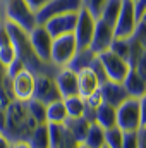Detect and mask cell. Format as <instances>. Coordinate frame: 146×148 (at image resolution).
Instances as JSON below:
<instances>
[{
    "mask_svg": "<svg viewBox=\"0 0 146 148\" xmlns=\"http://www.w3.org/2000/svg\"><path fill=\"white\" fill-rule=\"evenodd\" d=\"M65 103V110L69 119H77V117H83L84 109H86V103L81 97H71V98H65L64 100Z\"/></svg>",
    "mask_w": 146,
    "mask_h": 148,
    "instance_id": "26",
    "label": "cell"
},
{
    "mask_svg": "<svg viewBox=\"0 0 146 148\" xmlns=\"http://www.w3.org/2000/svg\"><path fill=\"white\" fill-rule=\"evenodd\" d=\"M29 41H31V47L35 48V52L38 53V57L50 64V53H52V43H53V38L50 36V33L46 31V28L43 24H36L29 33Z\"/></svg>",
    "mask_w": 146,
    "mask_h": 148,
    "instance_id": "12",
    "label": "cell"
},
{
    "mask_svg": "<svg viewBox=\"0 0 146 148\" xmlns=\"http://www.w3.org/2000/svg\"><path fill=\"white\" fill-rule=\"evenodd\" d=\"M24 69H26V67H24V64L16 57V59L10 62V66H7V76H9V77H14L16 74H19L21 71H24Z\"/></svg>",
    "mask_w": 146,
    "mask_h": 148,
    "instance_id": "35",
    "label": "cell"
},
{
    "mask_svg": "<svg viewBox=\"0 0 146 148\" xmlns=\"http://www.w3.org/2000/svg\"><path fill=\"white\" fill-rule=\"evenodd\" d=\"M141 19H145V21H146V12H145V16H143V17H141Z\"/></svg>",
    "mask_w": 146,
    "mask_h": 148,
    "instance_id": "48",
    "label": "cell"
},
{
    "mask_svg": "<svg viewBox=\"0 0 146 148\" xmlns=\"http://www.w3.org/2000/svg\"><path fill=\"white\" fill-rule=\"evenodd\" d=\"M84 102H86V107H89V109H95V110H96V109H98L102 103H105V102H103V97H102V91H100V90H98V91H95L93 95H89V97H88Z\"/></svg>",
    "mask_w": 146,
    "mask_h": 148,
    "instance_id": "32",
    "label": "cell"
},
{
    "mask_svg": "<svg viewBox=\"0 0 146 148\" xmlns=\"http://www.w3.org/2000/svg\"><path fill=\"white\" fill-rule=\"evenodd\" d=\"M76 23H77V12L52 17L43 26L46 28V31L50 33L52 38H59V36H64V35H72L74 29H76Z\"/></svg>",
    "mask_w": 146,
    "mask_h": 148,
    "instance_id": "14",
    "label": "cell"
},
{
    "mask_svg": "<svg viewBox=\"0 0 146 148\" xmlns=\"http://www.w3.org/2000/svg\"><path fill=\"white\" fill-rule=\"evenodd\" d=\"M7 45H12V41H10V35L7 31L5 24H2L0 26V47H7Z\"/></svg>",
    "mask_w": 146,
    "mask_h": 148,
    "instance_id": "37",
    "label": "cell"
},
{
    "mask_svg": "<svg viewBox=\"0 0 146 148\" xmlns=\"http://www.w3.org/2000/svg\"><path fill=\"white\" fill-rule=\"evenodd\" d=\"M105 3H107V0H83V9L88 10L95 19H98Z\"/></svg>",
    "mask_w": 146,
    "mask_h": 148,
    "instance_id": "30",
    "label": "cell"
},
{
    "mask_svg": "<svg viewBox=\"0 0 146 148\" xmlns=\"http://www.w3.org/2000/svg\"><path fill=\"white\" fill-rule=\"evenodd\" d=\"M83 145H86L88 148H105V129L96 122L91 124Z\"/></svg>",
    "mask_w": 146,
    "mask_h": 148,
    "instance_id": "23",
    "label": "cell"
},
{
    "mask_svg": "<svg viewBox=\"0 0 146 148\" xmlns=\"http://www.w3.org/2000/svg\"><path fill=\"white\" fill-rule=\"evenodd\" d=\"M36 126L38 124L29 115L24 102L14 100L12 103L7 105V109H5V127H3L2 134H5L12 145L19 143V141H28V138L31 136V133L35 131Z\"/></svg>",
    "mask_w": 146,
    "mask_h": 148,
    "instance_id": "2",
    "label": "cell"
},
{
    "mask_svg": "<svg viewBox=\"0 0 146 148\" xmlns=\"http://www.w3.org/2000/svg\"><path fill=\"white\" fill-rule=\"evenodd\" d=\"M134 5H136V17H138V21H139L146 12V0H138Z\"/></svg>",
    "mask_w": 146,
    "mask_h": 148,
    "instance_id": "40",
    "label": "cell"
},
{
    "mask_svg": "<svg viewBox=\"0 0 146 148\" xmlns=\"http://www.w3.org/2000/svg\"><path fill=\"white\" fill-rule=\"evenodd\" d=\"M139 110H141V126H146V95L139 98Z\"/></svg>",
    "mask_w": 146,
    "mask_h": 148,
    "instance_id": "41",
    "label": "cell"
},
{
    "mask_svg": "<svg viewBox=\"0 0 146 148\" xmlns=\"http://www.w3.org/2000/svg\"><path fill=\"white\" fill-rule=\"evenodd\" d=\"M81 9H83V0H48L45 7H41L36 12V23L45 24L52 17L62 14H76Z\"/></svg>",
    "mask_w": 146,
    "mask_h": 148,
    "instance_id": "7",
    "label": "cell"
},
{
    "mask_svg": "<svg viewBox=\"0 0 146 148\" xmlns=\"http://www.w3.org/2000/svg\"><path fill=\"white\" fill-rule=\"evenodd\" d=\"M122 140H124V133L117 126L105 131V147L107 148H122Z\"/></svg>",
    "mask_w": 146,
    "mask_h": 148,
    "instance_id": "29",
    "label": "cell"
},
{
    "mask_svg": "<svg viewBox=\"0 0 146 148\" xmlns=\"http://www.w3.org/2000/svg\"><path fill=\"white\" fill-rule=\"evenodd\" d=\"M115 40L113 35V26L105 23L103 19H96V24H95V33H93V40H91V45H89V50L96 55L103 53L110 50L112 43Z\"/></svg>",
    "mask_w": 146,
    "mask_h": 148,
    "instance_id": "11",
    "label": "cell"
},
{
    "mask_svg": "<svg viewBox=\"0 0 146 148\" xmlns=\"http://www.w3.org/2000/svg\"><path fill=\"white\" fill-rule=\"evenodd\" d=\"M53 79H55V84L59 88L62 100L77 97V74L74 71L67 69V67L57 69V73L53 74Z\"/></svg>",
    "mask_w": 146,
    "mask_h": 148,
    "instance_id": "15",
    "label": "cell"
},
{
    "mask_svg": "<svg viewBox=\"0 0 146 148\" xmlns=\"http://www.w3.org/2000/svg\"><path fill=\"white\" fill-rule=\"evenodd\" d=\"M77 148H88V147H86V145H79Z\"/></svg>",
    "mask_w": 146,
    "mask_h": 148,
    "instance_id": "47",
    "label": "cell"
},
{
    "mask_svg": "<svg viewBox=\"0 0 146 148\" xmlns=\"http://www.w3.org/2000/svg\"><path fill=\"white\" fill-rule=\"evenodd\" d=\"M12 148H31V147H29L28 141H19V143H14Z\"/></svg>",
    "mask_w": 146,
    "mask_h": 148,
    "instance_id": "45",
    "label": "cell"
},
{
    "mask_svg": "<svg viewBox=\"0 0 146 148\" xmlns=\"http://www.w3.org/2000/svg\"><path fill=\"white\" fill-rule=\"evenodd\" d=\"M95 122L98 126H102L105 131L115 127L117 126V109L108 105V103H102L96 109V121Z\"/></svg>",
    "mask_w": 146,
    "mask_h": 148,
    "instance_id": "20",
    "label": "cell"
},
{
    "mask_svg": "<svg viewBox=\"0 0 146 148\" xmlns=\"http://www.w3.org/2000/svg\"><path fill=\"white\" fill-rule=\"evenodd\" d=\"M16 50L12 45H7V47H0V64L7 69V66H10V62L16 59Z\"/></svg>",
    "mask_w": 146,
    "mask_h": 148,
    "instance_id": "31",
    "label": "cell"
},
{
    "mask_svg": "<svg viewBox=\"0 0 146 148\" xmlns=\"http://www.w3.org/2000/svg\"><path fill=\"white\" fill-rule=\"evenodd\" d=\"M105 148H107V147H105Z\"/></svg>",
    "mask_w": 146,
    "mask_h": 148,
    "instance_id": "50",
    "label": "cell"
},
{
    "mask_svg": "<svg viewBox=\"0 0 146 148\" xmlns=\"http://www.w3.org/2000/svg\"><path fill=\"white\" fill-rule=\"evenodd\" d=\"M3 17L7 23H12L29 33L36 26V14L29 9L26 0H0Z\"/></svg>",
    "mask_w": 146,
    "mask_h": 148,
    "instance_id": "3",
    "label": "cell"
},
{
    "mask_svg": "<svg viewBox=\"0 0 146 148\" xmlns=\"http://www.w3.org/2000/svg\"><path fill=\"white\" fill-rule=\"evenodd\" d=\"M117 127L122 133H134L141 127V110L139 100L127 98L117 107Z\"/></svg>",
    "mask_w": 146,
    "mask_h": 148,
    "instance_id": "5",
    "label": "cell"
},
{
    "mask_svg": "<svg viewBox=\"0 0 146 148\" xmlns=\"http://www.w3.org/2000/svg\"><path fill=\"white\" fill-rule=\"evenodd\" d=\"M95 24L96 19L84 9H81L77 12V23H76V29H74V38L77 43V48H89L91 40H93V33H95Z\"/></svg>",
    "mask_w": 146,
    "mask_h": 148,
    "instance_id": "10",
    "label": "cell"
},
{
    "mask_svg": "<svg viewBox=\"0 0 146 148\" xmlns=\"http://www.w3.org/2000/svg\"><path fill=\"white\" fill-rule=\"evenodd\" d=\"M122 148H138V134L134 133H124Z\"/></svg>",
    "mask_w": 146,
    "mask_h": 148,
    "instance_id": "36",
    "label": "cell"
},
{
    "mask_svg": "<svg viewBox=\"0 0 146 148\" xmlns=\"http://www.w3.org/2000/svg\"><path fill=\"white\" fill-rule=\"evenodd\" d=\"M5 127V107L0 105V133H3Z\"/></svg>",
    "mask_w": 146,
    "mask_h": 148,
    "instance_id": "44",
    "label": "cell"
},
{
    "mask_svg": "<svg viewBox=\"0 0 146 148\" xmlns=\"http://www.w3.org/2000/svg\"><path fill=\"white\" fill-rule=\"evenodd\" d=\"M138 26L136 17V5L131 0H122V9L119 12V17L113 24V35L117 40H127L134 35Z\"/></svg>",
    "mask_w": 146,
    "mask_h": 148,
    "instance_id": "6",
    "label": "cell"
},
{
    "mask_svg": "<svg viewBox=\"0 0 146 148\" xmlns=\"http://www.w3.org/2000/svg\"><path fill=\"white\" fill-rule=\"evenodd\" d=\"M110 52H113L117 57L129 62V59H131V38H127V40H117L115 38L112 47H110Z\"/></svg>",
    "mask_w": 146,
    "mask_h": 148,
    "instance_id": "28",
    "label": "cell"
},
{
    "mask_svg": "<svg viewBox=\"0 0 146 148\" xmlns=\"http://www.w3.org/2000/svg\"><path fill=\"white\" fill-rule=\"evenodd\" d=\"M35 100L50 105L57 100H62L59 88L55 84L53 76L50 74H43V76H36V88H35Z\"/></svg>",
    "mask_w": 146,
    "mask_h": 148,
    "instance_id": "13",
    "label": "cell"
},
{
    "mask_svg": "<svg viewBox=\"0 0 146 148\" xmlns=\"http://www.w3.org/2000/svg\"><path fill=\"white\" fill-rule=\"evenodd\" d=\"M89 69L96 74V77L100 79V83L108 81V79H107V74H105V69H103V66H102V62H100V59H98V55L95 57V60H93V64H91V67H89Z\"/></svg>",
    "mask_w": 146,
    "mask_h": 148,
    "instance_id": "33",
    "label": "cell"
},
{
    "mask_svg": "<svg viewBox=\"0 0 146 148\" xmlns=\"http://www.w3.org/2000/svg\"><path fill=\"white\" fill-rule=\"evenodd\" d=\"M131 2H134V3H136V2H138V0H131Z\"/></svg>",
    "mask_w": 146,
    "mask_h": 148,
    "instance_id": "49",
    "label": "cell"
},
{
    "mask_svg": "<svg viewBox=\"0 0 146 148\" xmlns=\"http://www.w3.org/2000/svg\"><path fill=\"white\" fill-rule=\"evenodd\" d=\"M9 79V76H7V69L0 64V90H2V86L5 84V81Z\"/></svg>",
    "mask_w": 146,
    "mask_h": 148,
    "instance_id": "42",
    "label": "cell"
},
{
    "mask_svg": "<svg viewBox=\"0 0 146 148\" xmlns=\"http://www.w3.org/2000/svg\"><path fill=\"white\" fill-rule=\"evenodd\" d=\"M5 23V17H3V10H2V3H0V26Z\"/></svg>",
    "mask_w": 146,
    "mask_h": 148,
    "instance_id": "46",
    "label": "cell"
},
{
    "mask_svg": "<svg viewBox=\"0 0 146 148\" xmlns=\"http://www.w3.org/2000/svg\"><path fill=\"white\" fill-rule=\"evenodd\" d=\"M3 24H5V28H7L9 35H10V41H12V47L16 50L17 59L24 64V67L28 71H31L35 76H43V74L53 76V74L57 73V69L52 64H46V62H43L38 57L35 48L31 47L29 36H28V33L24 29H21L19 26H16L12 23H7V21Z\"/></svg>",
    "mask_w": 146,
    "mask_h": 148,
    "instance_id": "1",
    "label": "cell"
},
{
    "mask_svg": "<svg viewBox=\"0 0 146 148\" xmlns=\"http://www.w3.org/2000/svg\"><path fill=\"white\" fill-rule=\"evenodd\" d=\"M100 86H102L100 79L91 69H84V71L77 73V97H81L83 100H86L89 95L98 91Z\"/></svg>",
    "mask_w": 146,
    "mask_h": 148,
    "instance_id": "17",
    "label": "cell"
},
{
    "mask_svg": "<svg viewBox=\"0 0 146 148\" xmlns=\"http://www.w3.org/2000/svg\"><path fill=\"white\" fill-rule=\"evenodd\" d=\"M120 9H122V0H107V3H105V7H103V10H102L98 19H103L105 23L113 26L117 17H119Z\"/></svg>",
    "mask_w": 146,
    "mask_h": 148,
    "instance_id": "25",
    "label": "cell"
},
{
    "mask_svg": "<svg viewBox=\"0 0 146 148\" xmlns=\"http://www.w3.org/2000/svg\"><path fill=\"white\" fill-rule=\"evenodd\" d=\"M77 43L74 35H64V36L53 38L52 43V53H50V64L55 69L67 67V64L72 60V57L77 53Z\"/></svg>",
    "mask_w": 146,
    "mask_h": 148,
    "instance_id": "4",
    "label": "cell"
},
{
    "mask_svg": "<svg viewBox=\"0 0 146 148\" xmlns=\"http://www.w3.org/2000/svg\"><path fill=\"white\" fill-rule=\"evenodd\" d=\"M138 148H146V126H141L138 131Z\"/></svg>",
    "mask_w": 146,
    "mask_h": 148,
    "instance_id": "38",
    "label": "cell"
},
{
    "mask_svg": "<svg viewBox=\"0 0 146 148\" xmlns=\"http://www.w3.org/2000/svg\"><path fill=\"white\" fill-rule=\"evenodd\" d=\"M69 119L64 100H57L50 105H46V124H65Z\"/></svg>",
    "mask_w": 146,
    "mask_h": 148,
    "instance_id": "22",
    "label": "cell"
},
{
    "mask_svg": "<svg viewBox=\"0 0 146 148\" xmlns=\"http://www.w3.org/2000/svg\"><path fill=\"white\" fill-rule=\"evenodd\" d=\"M48 0H26V3L29 5V9L36 14L38 10L41 9V7H45V3H46Z\"/></svg>",
    "mask_w": 146,
    "mask_h": 148,
    "instance_id": "39",
    "label": "cell"
},
{
    "mask_svg": "<svg viewBox=\"0 0 146 148\" xmlns=\"http://www.w3.org/2000/svg\"><path fill=\"white\" fill-rule=\"evenodd\" d=\"M10 88H12V95L14 100L17 102H29L35 98V88H36V76L24 69L19 74H16L14 77H10Z\"/></svg>",
    "mask_w": 146,
    "mask_h": 148,
    "instance_id": "8",
    "label": "cell"
},
{
    "mask_svg": "<svg viewBox=\"0 0 146 148\" xmlns=\"http://www.w3.org/2000/svg\"><path fill=\"white\" fill-rule=\"evenodd\" d=\"M132 71H136L143 79H146V48L143 50V53L139 55V59H138V62L134 64Z\"/></svg>",
    "mask_w": 146,
    "mask_h": 148,
    "instance_id": "34",
    "label": "cell"
},
{
    "mask_svg": "<svg viewBox=\"0 0 146 148\" xmlns=\"http://www.w3.org/2000/svg\"><path fill=\"white\" fill-rule=\"evenodd\" d=\"M26 107H28V112L29 115L35 119L36 124H46V105L38 102V100H29L26 102Z\"/></svg>",
    "mask_w": 146,
    "mask_h": 148,
    "instance_id": "27",
    "label": "cell"
},
{
    "mask_svg": "<svg viewBox=\"0 0 146 148\" xmlns=\"http://www.w3.org/2000/svg\"><path fill=\"white\" fill-rule=\"evenodd\" d=\"M96 53H93L89 48H83V50H77V53L72 57V60L67 64V69H71L74 73H81L84 69H89L93 60H95Z\"/></svg>",
    "mask_w": 146,
    "mask_h": 148,
    "instance_id": "19",
    "label": "cell"
},
{
    "mask_svg": "<svg viewBox=\"0 0 146 148\" xmlns=\"http://www.w3.org/2000/svg\"><path fill=\"white\" fill-rule=\"evenodd\" d=\"M100 91H102L103 102L108 103V105H112V107H115V109H117L119 105H122V103L129 98V95H127L124 84H122V83H115V81H105V83H102Z\"/></svg>",
    "mask_w": 146,
    "mask_h": 148,
    "instance_id": "16",
    "label": "cell"
},
{
    "mask_svg": "<svg viewBox=\"0 0 146 148\" xmlns=\"http://www.w3.org/2000/svg\"><path fill=\"white\" fill-rule=\"evenodd\" d=\"M64 126L67 127V131L71 133V136H72L74 140H76L79 145H83V143H84V138H86V134H88V129H89L91 124H89L84 117H77V119H67Z\"/></svg>",
    "mask_w": 146,
    "mask_h": 148,
    "instance_id": "21",
    "label": "cell"
},
{
    "mask_svg": "<svg viewBox=\"0 0 146 148\" xmlns=\"http://www.w3.org/2000/svg\"><path fill=\"white\" fill-rule=\"evenodd\" d=\"M103 69H105V74H107V79L108 81H115V83H124V79L127 77V74L131 71V66L129 62H126L124 59L117 57L113 52H103L98 55Z\"/></svg>",
    "mask_w": 146,
    "mask_h": 148,
    "instance_id": "9",
    "label": "cell"
},
{
    "mask_svg": "<svg viewBox=\"0 0 146 148\" xmlns=\"http://www.w3.org/2000/svg\"><path fill=\"white\" fill-rule=\"evenodd\" d=\"M122 84H124V88H126L129 98L139 100V98H143L146 95V79H143L139 74L136 73V71H132V69L129 71L127 77L124 79Z\"/></svg>",
    "mask_w": 146,
    "mask_h": 148,
    "instance_id": "18",
    "label": "cell"
},
{
    "mask_svg": "<svg viewBox=\"0 0 146 148\" xmlns=\"http://www.w3.org/2000/svg\"><path fill=\"white\" fill-rule=\"evenodd\" d=\"M28 143L31 148H50L48 138V124H38L31 136L28 138Z\"/></svg>",
    "mask_w": 146,
    "mask_h": 148,
    "instance_id": "24",
    "label": "cell"
},
{
    "mask_svg": "<svg viewBox=\"0 0 146 148\" xmlns=\"http://www.w3.org/2000/svg\"><path fill=\"white\" fill-rule=\"evenodd\" d=\"M0 148H12V143L9 141V138L2 133H0Z\"/></svg>",
    "mask_w": 146,
    "mask_h": 148,
    "instance_id": "43",
    "label": "cell"
}]
</instances>
